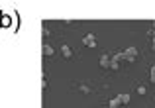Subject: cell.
Masks as SVG:
<instances>
[{"label":"cell","mask_w":155,"mask_h":108,"mask_svg":"<svg viewBox=\"0 0 155 108\" xmlns=\"http://www.w3.org/2000/svg\"><path fill=\"white\" fill-rule=\"evenodd\" d=\"M83 45H84V47H92V49H94V47H96V37L92 35V34L84 35V37H83Z\"/></svg>","instance_id":"7a4b0ae2"},{"label":"cell","mask_w":155,"mask_h":108,"mask_svg":"<svg viewBox=\"0 0 155 108\" xmlns=\"http://www.w3.org/2000/svg\"><path fill=\"white\" fill-rule=\"evenodd\" d=\"M79 90H81V93H84V94H88V93H91V89H88L87 85H79Z\"/></svg>","instance_id":"9c48e42d"},{"label":"cell","mask_w":155,"mask_h":108,"mask_svg":"<svg viewBox=\"0 0 155 108\" xmlns=\"http://www.w3.org/2000/svg\"><path fill=\"white\" fill-rule=\"evenodd\" d=\"M118 102H120V104L122 106H126V104H128V102H130V94H126V93H122V94H118Z\"/></svg>","instance_id":"5b68a950"},{"label":"cell","mask_w":155,"mask_h":108,"mask_svg":"<svg viewBox=\"0 0 155 108\" xmlns=\"http://www.w3.org/2000/svg\"><path fill=\"white\" fill-rule=\"evenodd\" d=\"M149 81L155 85V67H151V77H149Z\"/></svg>","instance_id":"30bf717a"},{"label":"cell","mask_w":155,"mask_h":108,"mask_svg":"<svg viewBox=\"0 0 155 108\" xmlns=\"http://www.w3.org/2000/svg\"><path fill=\"white\" fill-rule=\"evenodd\" d=\"M61 53H63L65 59H71V55H73V51H71V47H69V45H61Z\"/></svg>","instance_id":"8992f818"},{"label":"cell","mask_w":155,"mask_h":108,"mask_svg":"<svg viewBox=\"0 0 155 108\" xmlns=\"http://www.w3.org/2000/svg\"><path fill=\"white\" fill-rule=\"evenodd\" d=\"M110 61H112V57H108V53H104V55L100 57V67H102V69H108L110 67Z\"/></svg>","instance_id":"277c9868"},{"label":"cell","mask_w":155,"mask_h":108,"mask_svg":"<svg viewBox=\"0 0 155 108\" xmlns=\"http://www.w3.org/2000/svg\"><path fill=\"white\" fill-rule=\"evenodd\" d=\"M110 69H114V71H116V69H120V61L112 59V61H110Z\"/></svg>","instance_id":"ba28073f"},{"label":"cell","mask_w":155,"mask_h":108,"mask_svg":"<svg viewBox=\"0 0 155 108\" xmlns=\"http://www.w3.org/2000/svg\"><path fill=\"white\" fill-rule=\"evenodd\" d=\"M41 51H43V57H53L55 55V49H53V45H49V43H43Z\"/></svg>","instance_id":"3957f363"},{"label":"cell","mask_w":155,"mask_h":108,"mask_svg":"<svg viewBox=\"0 0 155 108\" xmlns=\"http://www.w3.org/2000/svg\"><path fill=\"white\" fill-rule=\"evenodd\" d=\"M151 37H153V43H151V49H155V32H151Z\"/></svg>","instance_id":"7c38bea8"},{"label":"cell","mask_w":155,"mask_h":108,"mask_svg":"<svg viewBox=\"0 0 155 108\" xmlns=\"http://www.w3.org/2000/svg\"><path fill=\"white\" fill-rule=\"evenodd\" d=\"M124 53V61H128V63H134V61L137 59V49L136 47H130V49H126V51H122Z\"/></svg>","instance_id":"6da1fadb"},{"label":"cell","mask_w":155,"mask_h":108,"mask_svg":"<svg viewBox=\"0 0 155 108\" xmlns=\"http://www.w3.org/2000/svg\"><path fill=\"white\" fill-rule=\"evenodd\" d=\"M120 106H122V104L118 102V98H114V100H110L108 104H106V108H120Z\"/></svg>","instance_id":"52a82bcc"},{"label":"cell","mask_w":155,"mask_h":108,"mask_svg":"<svg viewBox=\"0 0 155 108\" xmlns=\"http://www.w3.org/2000/svg\"><path fill=\"white\" fill-rule=\"evenodd\" d=\"M137 93H140V94H145L147 90H145V86H137Z\"/></svg>","instance_id":"8fae6325"}]
</instances>
